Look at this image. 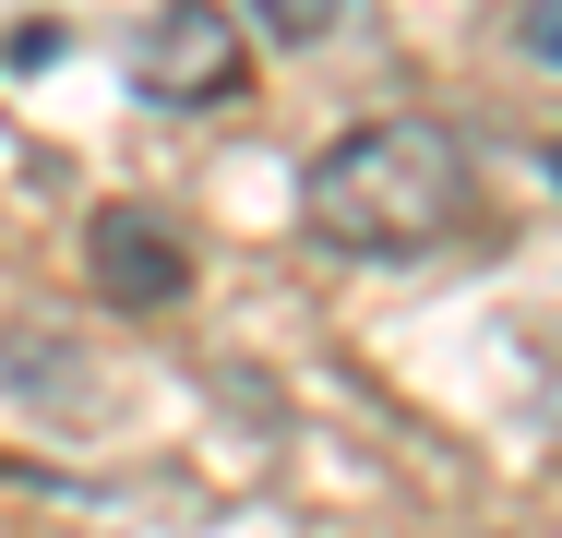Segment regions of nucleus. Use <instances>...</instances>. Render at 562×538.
I'll return each instance as SVG.
<instances>
[{
    "mask_svg": "<svg viewBox=\"0 0 562 538\" xmlns=\"http://www.w3.org/2000/svg\"><path fill=\"white\" fill-rule=\"evenodd\" d=\"M527 48H539V60H562V0H527Z\"/></svg>",
    "mask_w": 562,
    "mask_h": 538,
    "instance_id": "obj_5",
    "label": "nucleus"
},
{
    "mask_svg": "<svg viewBox=\"0 0 562 538\" xmlns=\"http://www.w3.org/2000/svg\"><path fill=\"white\" fill-rule=\"evenodd\" d=\"M144 97L156 108H216L239 97V24H227V0H168L156 24H144Z\"/></svg>",
    "mask_w": 562,
    "mask_h": 538,
    "instance_id": "obj_2",
    "label": "nucleus"
},
{
    "mask_svg": "<svg viewBox=\"0 0 562 538\" xmlns=\"http://www.w3.org/2000/svg\"><path fill=\"white\" fill-rule=\"evenodd\" d=\"M467 204H479V168L443 120H359L300 168V227L324 251H359V264L431 251L443 227H467Z\"/></svg>",
    "mask_w": 562,
    "mask_h": 538,
    "instance_id": "obj_1",
    "label": "nucleus"
},
{
    "mask_svg": "<svg viewBox=\"0 0 562 538\" xmlns=\"http://www.w3.org/2000/svg\"><path fill=\"white\" fill-rule=\"evenodd\" d=\"M97 276H109L120 300H180V288H192L180 239H168V227H144L132 204H120V215H97Z\"/></svg>",
    "mask_w": 562,
    "mask_h": 538,
    "instance_id": "obj_3",
    "label": "nucleus"
},
{
    "mask_svg": "<svg viewBox=\"0 0 562 538\" xmlns=\"http://www.w3.org/2000/svg\"><path fill=\"white\" fill-rule=\"evenodd\" d=\"M251 12H263L276 36H336L347 24V0H251Z\"/></svg>",
    "mask_w": 562,
    "mask_h": 538,
    "instance_id": "obj_4",
    "label": "nucleus"
},
{
    "mask_svg": "<svg viewBox=\"0 0 562 538\" xmlns=\"http://www.w3.org/2000/svg\"><path fill=\"white\" fill-rule=\"evenodd\" d=\"M551 180H562V156H551Z\"/></svg>",
    "mask_w": 562,
    "mask_h": 538,
    "instance_id": "obj_6",
    "label": "nucleus"
}]
</instances>
